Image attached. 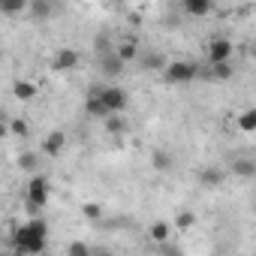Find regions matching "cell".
I'll return each mask as SVG.
<instances>
[{"label": "cell", "mask_w": 256, "mask_h": 256, "mask_svg": "<svg viewBox=\"0 0 256 256\" xmlns=\"http://www.w3.org/2000/svg\"><path fill=\"white\" fill-rule=\"evenodd\" d=\"M46 241H48V223L42 217H34L28 220L24 226L16 229L12 235V244L18 250V256H40L46 250Z\"/></svg>", "instance_id": "1"}, {"label": "cell", "mask_w": 256, "mask_h": 256, "mask_svg": "<svg viewBox=\"0 0 256 256\" xmlns=\"http://www.w3.org/2000/svg\"><path fill=\"white\" fill-rule=\"evenodd\" d=\"M24 196H28V205H30V211H40V208H46V205H48V196H52V184H48V178H46V175H34V178L28 181V190H24Z\"/></svg>", "instance_id": "2"}, {"label": "cell", "mask_w": 256, "mask_h": 256, "mask_svg": "<svg viewBox=\"0 0 256 256\" xmlns=\"http://www.w3.org/2000/svg\"><path fill=\"white\" fill-rule=\"evenodd\" d=\"M196 64H190V60H172L169 66H166V82H175V84H184V82H193L196 78Z\"/></svg>", "instance_id": "3"}, {"label": "cell", "mask_w": 256, "mask_h": 256, "mask_svg": "<svg viewBox=\"0 0 256 256\" xmlns=\"http://www.w3.org/2000/svg\"><path fill=\"white\" fill-rule=\"evenodd\" d=\"M232 52H235V46H232L226 36H214V40L208 42V60H211V66H217V64H229Z\"/></svg>", "instance_id": "4"}, {"label": "cell", "mask_w": 256, "mask_h": 256, "mask_svg": "<svg viewBox=\"0 0 256 256\" xmlns=\"http://www.w3.org/2000/svg\"><path fill=\"white\" fill-rule=\"evenodd\" d=\"M100 96H102V102H106V108H108L112 114H120V112L126 108V102H130V96H126L124 88H102Z\"/></svg>", "instance_id": "5"}, {"label": "cell", "mask_w": 256, "mask_h": 256, "mask_svg": "<svg viewBox=\"0 0 256 256\" xmlns=\"http://www.w3.org/2000/svg\"><path fill=\"white\" fill-rule=\"evenodd\" d=\"M100 90H102V88H96V90H88V100H84V112H88L90 118H96V120H108V118H112V112L106 108V102H102Z\"/></svg>", "instance_id": "6"}, {"label": "cell", "mask_w": 256, "mask_h": 256, "mask_svg": "<svg viewBox=\"0 0 256 256\" xmlns=\"http://www.w3.org/2000/svg\"><path fill=\"white\" fill-rule=\"evenodd\" d=\"M124 66H126V64L114 54V48H112V52H100V72H102V76H112V78H114V76L124 72Z\"/></svg>", "instance_id": "7"}, {"label": "cell", "mask_w": 256, "mask_h": 256, "mask_svg": "<svg viewBox=\"0 0 256 256\" xmlns=\"http://www.w3.org/2000/svg\"><path fill=\"white\" fill-rule=\"evenodd\" d=\"M78 66V52L76 48H58V54L52 58V70L64 72V70H76Z\"/></svg>", "instance_id": "8"}, {"label": "cell", "mask_w": 256, "mask_h": 256, "mask_svg": "<svg viewBox=\"0 0 256 256\" xmlns=\"http://www.w3.org/2000/svg\"><path fill=\"white\" fill-rule=\"evenodd\" d=\"M139 64L148 70V72H166V58L160 54V52H151V48H145L142 54H139Z\"/></svg>", "instance_id": "9"}, {"label": "cell", "mask_w": 256, "mask_h": 256, "mask_svg": "<svg viewBox=\"0 0 256 256\" xmlns=\"http://www.w3.org/2000/svg\"><path fill=\"white\" fill-rule=\"evenodd\" d=\"M64 145H66V133H64V130H52V133L42 139V154L58 157V154L64 151Z\"/></svg>", "instance_id": "10"}, {"label": "cell", "mask_w": 256, "mask_h": 256, "mask_svg": "<svg viewBox=\"0 0 256 256\" xmlns=\"http://www.w3.org/2000/svg\"><path fill=\"white\" fill-rule=\"evenodd\" d=\"M114 54H118L124 64H130V60H139V54H142V52H139V46H136L133 40H124V42H118V46H114Z\"/></svg>", "instance_id": "11"}, {"label": "cell", "mask_w": 256, "mask_h": 256, "mask_svg": "<svg viewBox=\"0 0 256 256\" xmlns=\"http://www.w3.org/2000/svg\"><path fill=\"white\" fill-rule=\"evenodd\" d=\"M184 12L199 18V16H208L211 12V0H184Z\"/></svg>", "instance_id": "12"}, {"label": "cell", "mask_w": 256, "mask_h": 256, "mask_svg": "<svg viewBox=\"0 0 256 256\" xmlns=\"http://www.w3.org/2000/svg\"><path fill=\"white\" fill-rule=\"evenodd\" d=\"M28 12L34 18H48L54 12V4H46V0H28Z\"/></svg>", "instance_id": "13"}, {"label": "cell", "mask_w": 256, "mask_h": 256, "mask_svg": "<svg viewBox=\"0 0 256 256\" xmlns=\"http://www.w3.org/2000/svg\"><path fill=\"white\" fill-rule=\"evenodd\" d=\"M151 163H154V169L157 172H172V166H175V157L169 154V151H154V157H151Z\"/></svg>", "instance_id": "14"}, {"label": "cell", "mask_w": 256, "mask_h": 256, "mask_svg": "<svg viewBox=\"0 0 256 256\" xmlns=\"http://www.w3.org/2000/svg\"><path fill=\"white\" fill-rule=\"evenodd\" d=\"M238 130L241 133H256V108H247L238 114Z\"/></svg>", "instance_id": "15"}, {"label": "cell", "mask_w": 256, "mask_h": 256, "mask_svg": "<svg viewBox=\"0 0 256 256\" xmlns=\"http://www.w3.org/2000/svg\"><path fill=\"white\" fill-rule=\"evenodd\" d=\"M232 175H238V178H253V175H256V163H253V160H235V163H232Z\"/></svg>", "instance_id": "16"}, {"label": "cell", "mask_w": 256, "mask_h": 256, "mask_svg": "<svg viewBox=\"0 0 256 256\" xmlns=\"http://www.w3.org/2000/svg\"><path fill=\"white\" fill-rule=\"evenodd\" d=\"M199 181H202L205 187H217V184H223V172L214 169V166H208V169L199 172Z\"/></svg>", "instance_id": "17"}, {"label": "cell", "mask_w": 256, "mask_h": 256, "mask_svg": "<svg viewBox=\"0 0 256 256\" xmlns=\"http://www.w3.org/2000/svg\"><path fill=\"white\" fill-rule=\"evenodd\" d=\"M12 94H16L18 100H34V96H36V84H34V82H24V78H22V82H16Z\"/></svg>", "instance_id": "18"}, {"label": "cell", "mask_w": 256, "mask_h": 256, "mask_svg": "<svg viewBox=\"0 0 256 256\" xmlns=\"http://www.w3.org/2000/svg\"><path fill=\"white\" fill-rule=\"evenodd\" d=\"M151 238L154 241H169V223L166 220H157V223H151Z\"/></svg>", "instance_id": "19"}, {"label": "cell", "mask_w": 256, "mask_h": 256, "mask_svg": "<svg viewBox=\"0 0 256 256\" xmlns=\"http://www.w3.org/2000/svg\"><path fill=\"white\" fill-rule=\"evenodd\" d=\"M106 130H108V133H124V130H126V120H124L120 114H112V118L106 120Z\"/></svg>", "instance_id": "20"}, {"label": "cell", "mask_w": 256, "mask_h": 256, "mask_svg": "<svg viewBox=\"0 0 256 256\" xmlns=\"http://www.w3.org/2000/svg\"><path fill=\"white\" fill-rule=\"evenodd\" d=\"M18 166H22V169H28V172H34V169L40 166V157L28 151V154H22V157H18Z\"/></svg>", "instance_id": "21"}, {"label": "cell", "mask_w": 256, "mask_h": 256, "mask_svg": "<svg viewBox=\"0 0 256 256\" xmlns=\"http://www.w3.org/2000/svg\"><path fill=\"white\" fill-rule=\"evenodd\" d=\"M193 223H196V214H193V211H181V214L175 217V226H178V229H190Z\"/></svg>", "instance_id": "22"}, {"label": "cell", "mask_w": 256, "mask_h": 256, "mask_svg": "<svg viewBox=\"0 0 256 256\" xmlns=\"http://www.w3.org/2000/svg\"><path fill=\"white\" fill-rule=\"evenodd\" d=\"M211 76L220 78V82H226V78H232V66L229 64H217V66H211Z\"/></svg>", "instance_id": "23"}, {"label": "cell", "mask_w": 256, "mask_h": 256, "mask_svg": "<svg viewBox=\"0 0 256 256\" xmlns=\"http://www.w3.org/2000/svg\"><path fill=\"white\" fill-rule=\"evenodd\" d=\"M82 214H84L88 220H100V214H102V208H100L96 202H84V205H82Z\"/></svg>", "instance_id": "24"}, {"label": "cell", "mask_w": 256, "mask_h": 256, "mask_svg": "<svg viewBox=\"0 0 256 256\" xmlns=\"http://www.w3.org/2000/svg\"><path fill=\"white\" fill-rule=\"evenodd\" d=\"M66 256H94V250H88L82 241H72V244L66 247Z\"/></svg>", "instance_id": "25"}, {"label": "cell", "mask_w": 256, "mask_h": 256, "mask_svg": "<svg viewBox=\"0 0 256 256\" xmlns=\"http://www.w3.org/2000/svg\"><path fill=\"white\" fill-rule=\"evenodd\" d=\"M10 130H12V133H16V136H22V139H24V136H28V124H24V120H18V118H16V120H10Z\"/></svg>", "instance_id": "26"}, {"label": "cell", "mask_w": 256, "mask_h": 256, "mask_svg": "<svg viewBox=\"0 0 256 256\" xmlns=\"http://www.w3.org/2000/svg\"><path fill=\"white\" fill-rule=\"evenodd\" d=\"M0 12H6V16H12V12H28V4H4V6H0Z\"/></svg>", "instance_id": "27"}, {"label": "cell", "mask_w": 256, "mask_h": 256, "mask_svg": "<svg viewBox=\"0 0 256 256\" xmlns=\"http://www.w3.org/2000/svg\"><path fill=\"white\" fill-rule=\"evenodd\" d=\"M94 256H114L112 250H94Z\"/></svg>", "instance_id": "28"}, {"label": "cell", "mask_w": 256, "mask_h": 256, "mask_svg": "<svg viewBox=\"0 0 256 256\" xmlns=\"http://www.w3.org/2000/svg\"><path fill=\"white\" fill-rule=\"evenodd\" d=\"M253 60H256V48H253Z\"/></svg>", "instance_id": "29"}, {"label": "cell", "mask_w": 256, "mask_h": 256, "mask_svg": "<svg viewBox=\"0 0 256 256\" xmlns=\"http://www.w3.org/2000/svg\"><path fill=\"white\" fill-rule=\"evenodd\" d=\"M253 211H256V202H253Z\"/></svg>", "instance_id": "30"}]
</instances>
